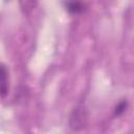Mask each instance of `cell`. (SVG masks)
Returning <instances> with one entry per match:
<instances>
[{"label":"cell","mask_w":134,"mask_h":134,"mask_svg":"<svg viewBox=\"0 0 134 134\" xmlns=\"http://www.w3.org/2000/svg\"><path fill=\"white\" fill-rule=\"evenodd\" d=\"M7 69L4 65H0V95L4 97L8 90V79H7Z\"/></svg>","instance_id":"7a4b0ae2"},{"label":"cell","mask_w":134,"mask_h":134,"mask_svg":"<svg viewBox=\"0 0 134 134\" xmlns=\"http://www.w3.org/2000/svg\"><path fill=\"white\" fill-rule=\"evenodd\" d=\"M127 108V102L126 100H122V102H120L117 106H116V109H115V114L116 115H120L124 111H125V109Z\"/></svg>","instance_id":"5b68a950"},{"label":"cell","mask_w":134,"mask_h":134,"mask_svg":"<svg viewBox=\"0 0 134 134\" xmlns=\"http://www.w3.org/2000/svg\"><path fill=\"white\" fill-rule=\"evenodd\" d=\"M85 119H86V115H85V110L83 107L81 108H76L71 117H70V126L73 130H79L81 128L84 127L85 125Z\"/></svg>","instance_id":"6da1fadb"},{"label":"cell","mask_w":134,"mask_h":134,"mask_svg":"<svg viewBox=\"0 0 134 134\" xmlns=\"http://www.w3.org/2000/svg\"><path fill=\"white\" fill-rule=\"evenodd\" d=\"M67 8H68V10H69L70 13L77 14V13L83 12V9H84V5H83L80 1H77V0H71V1L68 2V4H67Z\"/></svg>","instance_id":"277c9868"},{"label":"cell","mask_w":134,"mask_h":134,"mask_svg":"<svg viewBox=\"0 0 134 134\" xmlns=\"http://www.w3.org/2000/svg\"><path fill=\"white\" fill-rule=\"evenodd\" d=\"M19 5L24 14H29L35 9L37 0H19Z\"/></svg>","instance_id":"3957f363"}]
</instances>
